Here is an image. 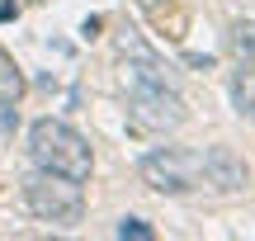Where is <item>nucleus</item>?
<instances>
[{"label":"nucleus","mask_w":255,"mask_h":241,"mask_svg":"<svg viewBox=\"0 0 255 241\" xmlns=\"http://www.w3.org/2000/svg\"><path fill=\"white\" fill-rule=\"evenodd\" d=\"M28 156H33L38 170H52V175H66V180H90L95 170V156H90V142L62 119H38L28 128Z\"/></svg>","instance_id":"obj_1"},{"label":"nucleus","mask_w":255,"mask_h":241,"mask_svg":"<svg viewBox=\"0 0 255 241\" xmlns=\"http://www.w3.org/2000/svg\"><path fill=\"white\" fill-rule=\"evenodd\" d=\"M24 204H28V213L38 223H52V227H76L85 218L81 180L52 175V170H38V175L24 180Z\"/></svg>","instance_id":"obj_2"},{"label":"nucleus","mask_w":255,"mask_h":241,"mask_svg":"<svg viewBox=\"0 0 255 241\" xmlns=\"http://www.w3.org/2000/svg\"><path fill=\"white\" fill-rule=\"evenodd\" d=\"M137 175L142 185H151L156 194H194L203 189L199 175V151H184V147H156L137 161Z\"/></svg>","instance_id":"obj_3"},{"label":"nucleus","mask_w":255,"mask_h":241,"mask_svg":"<svg viewBox=\"0 0 255 241\" xmlns=\"http://www.w3.org/2000/svg\"><path fill=\"white\" fill-rule=\"evenodd\" d=\"M128 109L151 132H175L189 119V109H184V100L175 95V85H128Z\"/></svg>","instance_id":"obj_4"},{"label":"nucleus","mask_w":255,"mask_h":241,"mask_svg":"<svg viewBox=\"0 0 255 241\" xmlns=\"http://www.w3.org/2000/svg\"><path fill=\"white\" fill-rule=\"evenodd\" d=\"M199 175H203V189H213V194H237V189H246L251 170L232 147H203L199 151Z\"/></svg>","instance_id":"obj_5"},{"label":"nucleus","mask_w":255,"mask_h":241,"mask_svg":"<svg viewBox=\"0 0 255 241\" xmlns=\"http://www.w3.org/2000/svg\"><path fill=\"white\" fill-rule=\"evenodd\" d=\"M24 90H28V81H24V71H19V62L0 47V109H14V104L24 100Z\"/></svg>","instance_id":"obj_6"},{"label":"nucleus","mask_w":255,"mask_h":241,"mask_svg":"<svg viewBox=\"0 0 255 241\" xmlns=\"http://www.w3.org/2000/svg\"><path fill=\"white\" fill-rule=\"evenodd\" d=\"M227 52L237 66H255V19H232L227 28Z\"/></svg>","instance_id":"obj_7"},{"label":"nucleus","mask_w":255,"mask_h":241,"mask_svg":"<svg viewBox=\"0 0 255 241\" xmlns=\"http://www.w3.org/2000/svg\"><path fill=\"white\" fill-rule=\"evenodd\" d=\"M137 9H142L151 24H165V19H170V38H180V33H184V14H175L170 0H137Z\"/></svg>","instance_id":"obj_8"},{"label":"nucleus","mask_w":255,"mask_h":241,"mask_svg":"<svg viewBox=\"0 0 255 241\" xmlns=\"http://www.w3.org/2000/svg\"><path fill=\"white\" fill-rule=\"evenodd\" d=\"M232 100H237L241 114L255 119V66H241V71L232 76Z\"/></svg>","instance_id":"obj_9"},{"label":"nucleus","mask_w":255,"mask_h":241,"mask_svg":"<svg viewBox=\"0 0 255 241\" xmlns=\"http://www.w3.org/2000/svg\"><path fill=\"white\" fill-rule=\"evenodd\" d=\"M119 237L123 241H151L156 232H151V223H142V218H123V223H119Z\"/></svg>","instance_id":"obj_10"},{"label":"nucleus","mask_w":255,"mask_h":241,"mask_svg":"<svg viewBox=\"0 0 255 241\" xmlns=\"http://www.w3.org/2000/svg\"><path fill=\"white\" fill-rule=\"evenodd\" d=\"M184 62H189L194 71H213V57H203V52H189V57H184Z\"/></svg>","instance_id":"obj_11"},{"label":"nucleus","mask_w":255,"mask_h":241,"mask_svg":"<svg viewBox=\"0 0 255 241\" xmlns=\"http://www.w3.org/2000/svg\"><path fill=\"white\" fill-rule=\"evenodd\" d=\"M19 14V5H14V0H0V24H5V19H14Z\"/></svg>","instance_id":"obj_12"}]
</instances>
